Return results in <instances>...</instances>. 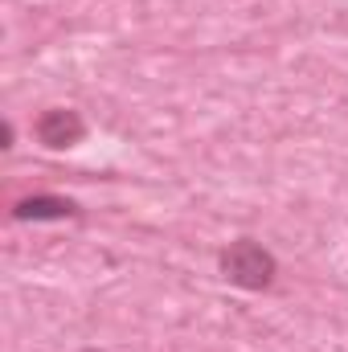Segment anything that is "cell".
<instances>
[{
	"mask_svg": "<svg viewBox=\"0 0 348 352\" xmlns=\"http://www.w3.org/2000/svg\"><path fill=\"white\" fill-rule=\"evenodd\" d=\"M221 274L234 287H242V291H262V287L274 283L279 263H274V254L266 246H259L254 238H238V242H230L221 250Z\"/></svg>",
	"mask_w": 348,
	"mask_h": 352,
	"instance_id": "1",
	"label": "cell"
},
{
	"mask_svg": "<svg viewBox=\"0 0 348 352\" xmlns=\"http://www.w3.org/2000/svg\"><path fill=\"white\" fill-rule=\"evenodd\" d=\"M37 140L45 144V148H74L83 135H87V123H83V115L78 111H70V107H54V111H45L41 119H37Z\"/></svg>",
	"mask_w": 348,
	"mask_h": 352,
	"instance_id": "2",
	"label": "cell"
},
{
	"mask_svg": "<svg viewBox=\"0 0 348 352\" xmlns=\"http://www.w3.org/2000/svg\"><path fill=\"white\" fill-rule=\"evenodd\" d=\"M70 213H74V205L62 197H29L12 209L17 221H54V217H70Z\"/></svg>",
	"mask_w": 348,
	"mask_h": 352,
	"instance_id": "3",
	"label": "cell"
},
{
	"mask_svg": "<svg viewBox=\"0 0 348 352\" xmlns=\"http://www.w3.org/2000/svg\"><path fill=\"white\" fill-rule=\"evenodd\" d=\"M87 352H98V349H87Z\"/></svg>",
	"mask_w": 348,
	"mask_h": 352,
	"instance_id": "4",
	"label": "cell"
}]
</instances>
